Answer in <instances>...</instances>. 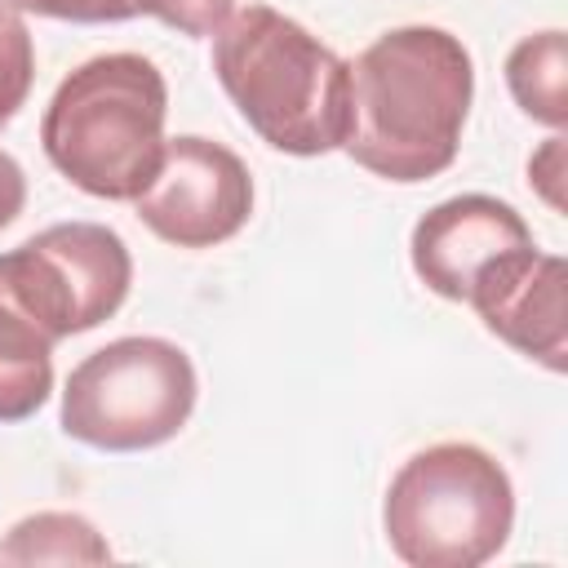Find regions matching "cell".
<instances>
[{
  "label": "cell",
  "instance_id": "16",
  "mask_svg": "<svg viewBox=\"0 0 568 568\" xmlns=\"http://www.w3.org/2000/svg\"><path fill=\"white\" fill-rule=\"evenodd\" d=\"M528 182L537 186V195H541L555 213H564V138H559V133L546 138L541 151L528 160Z\"/></svg>",
  "mask_w": 568,
  "mask_h": 568
},
{
  "label": "cell",
  "instance_id": "8",
  "mask_svg": "<svg viewBox=\"0 0 568 568\" xmlns=\"http://www.w3.org/2000/svg\"><path fill=\"white\" fill-rule=\"evenodd\" d=\"M568 266L555 253H541L537 244L510 248L497 262H488L466 302L479 311L484 328L497 333L519 355L546 364L550 373H564L568 364V311H564Z\"/></svg>",
  "mask_w": 568,
  "mask_h": 568
},
{
  "label": "cell",
  "instance_id": "1",
  "mask_svg": "<svg viewBox=\"0 0 568 568\" xmlns=\"http://www.w3.org/2000/svg\"><path fill=\"white\" fill-rule=\"evenodd\" d=\"M351 67V106L342 151L386 178H439L462 146L475 98V62L444 27H395L377 36Z\"/></svg>",
  "mask_w": 568,
  "mask_h": 568
},
{
  "label": "cell",
  "instance_id": "7",
  "mask_svg": "<svg viewBox=\"0 0 568 568\" xmlns=\"http://www.w3.org/2000/svg\"><path fill=\"white\" fill-rule=\"evenodd\" d=\"M142 226L178 248H213L244 231L253 213V178L244 160L200 133L164 138L155 178L133 200Z\"/></svg>",
  "mask_w": 568,
  "mask_h": 568
},
{
  "label": "cell",
  "instance_id": "3",
  "mask_svg": "<svg viewBox=\"0 0 568 568\" xmlns=\"http://www.w3.org/2000/svg\"><path fill=\"white\" fill-rule=\"evenodd\" d=\"M169 84L142 53L80 62L49 98L40 142L49 164L93 200H138L164 155Z\"/></svg>",
  "mask_w": 568,
  "mask_h": 568
},
{
  "label": "cell",
  "instance_id": "6",
  "mask_svg": "<svg viewBox=\"0 0 568 568\" xmlns=\"http://www.w3.org/2000/svg\"><path fill=\"white\" fill-rule=\"evenodd\" d=\"M0 271L58 342L111 320L133 284L129 244L102 222H58L0 253Z\"/></svg>",
  "mask_w": 568,
  "mask_h": 568
},
{
  "label": "cell",
  "instance_id": "5",
  "mask_svg": "<svg viewBox=\"0 0 568 568\" xmlns=\"http://www.w3.org/2000/svg\"><path fill=\"white\" fill-rule=\"evenodd\" d=\"M195 395V364L178 342L115 337L71 368L62 430L102 453H142L191 422Z\"/></svg>",
  "mask_w": 568,
  "mask_h": 568
},
{
  "label": "cell",
  "instance_id": "11",
  "mask_svg": "<svg viewBox=\"0 0 568 568\" xmlns=\"http://www.w3.org/2000/svg\"><path fill=\"white\" fill-rule=\"evenodd\" d=\"M506 84L510 98L532 115L537 124L564 129L568 124V53H564V31H537L524 36L510 58H506Z\"/></svg>",
  "mask_w": 568,
  "mask_h": 568
},
{
  "label": "cell",
  "instance_id": "4",
  "mask_svg": "<svg viewBox=\"0 0 568 568\" xmlns=\"http://www.w3.org/2000/svg\"><path fill=\"white\" fill-rule=\"evenodd\" d=\"M382 528L413 568H479L515 528L510 475L479 444H430L395 470Z\"/></svg>",
  "mask_w": 568,
  "mask_h": 568
},
{
  "label": "cell",
  "instance_id": "9",
  "mask_svg": "<svg viewBox=\"0 0 568 568\" xmlns=\"http://www.w3.org/2000/svg\"><path fill=\"white\" fill-rule=\"evenodd\" d=\"M532 244L528 222L497 195H453L444 204H435L430 213H422V222L413 226L408 253H413V271L417 280L448 297V302H466L475 275L497 262L510 248Z\"/></svg>",
  "mask_w": 568,
  "mask_h": 568
},
{
  "label": "cell",
  "instance_id": "17",
  "mask_svg": "<svg viewBox=\"0 0 568 568\" xmlns=\"http://www.w3.org/2000/svg\"><path fill=\"white\" fill-rule=\"evenodd\" d=\"M22 204H27V173L9 151H0V231L22 213Z\"/></svg>",
  "mask_w": 568,
  "mask_h": 568
},
{
  "label": "cell",
  "instance_id": "12",
  "mask_svg": "<svg viewBox=\"0 0 568 568\" xmlns=\"http://www.w3.org/2000/svg\"><path fill=\"white\" fill-rule=\"evenodd\" d=\"M111 546L106 537L71 510H40L9 528L0 541V564L9 568H36V564H106Z\"/></svg>",
  "mask_w": 568,
  "mask_h": 568
},
{
  "label": "cell",
  "instance_id": "15",
  "mask_svg": "<svg viewBox=\"0 0 568 568\" xmlns=\"http://www.w3.org/2000/svg\"><path fill=\"white\" fill-rule=\"evenodd\" d=\"M9 4L40 13V18H62V22H129V18H138L133 0H9Z\"/></svg>",
  "mask_w": 568,
  "mask_h": 568
},
{
  "label": "cell",
  "instance_id": "10",
  "mask_svg": "<svg viewBox=\"0 0 568 568\" xmlns=\"http://www.w3.org/2000/svg\"><path fill=\"white\" fill-rule=\"evenodd\" d=\"M58 337L18 302L0 271V422L31 417L53 390Z\"/></svg>",
  "mask_w": 568,
  "mask_h": 568
},
{
  "label": "cell",
  "instance_id": "14",
  "mask_svg": "<svg viewBox=\"0 0 568 568\" xmlns=\"http://www.w3.org/2000/svg\"><path fill=\"white\" fill-rule=\"evenodd\" d=\"M133 4L138 13L160 18L182 36H213L235 9V0H133Z\"/></svg>",
  "mask_w": 568,
  "mask_h": 568
},
{
  "label": "cell",
  "instance_id": "2",
  "mask_svg": "<svg viewBox=\"0 0 568 568\" xmlns=\"http://www.w3.org/2000/svg\"><path fill=\"white\" fill-rule=\"evenodd\" d=\"M213 71L244 124L284 155H328L346 138L351 67L302 22L244 4L213 31Z\"/></svg>",
  "mask_w": 568,
  "mask_h": 568
},
{
  "label": "cell",
  "instance_id": "13",
  "mask_svg": "<svg viewBox=\"0 0 568 568\" xmlns=\"http://www.w3.org/2000/svg\"><path fill=\"white\" fill-rule=\"evenodd\" d=\"M36 80V44L22 22V9L0 0V124H9Z\"/></svg>",
  "mask_w": 568,
  "mask_h": 568
}]
</instances>
